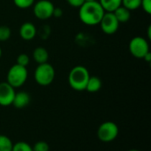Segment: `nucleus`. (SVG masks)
<instances>
[{"label":"nucleus","instance_id":"a211bd4d","mask_svg":"<svg viewBox=\"0 0 151 151\" xmlns=\"http://www.w3.org/2000/svg\"><path fill=\"white\" fill-rule=\"evenodd\" d=\"M12 35L11 28L8 26H0V42L7 41Z\"/></svg>","mask_w":151,"mask_h":151},{"label":"nucleus","instance_id":"5701e85b","mask_svg":"<svg viewBox=\"0 0 151 151\" xmlns=\"http://www.w3.org/2000/svg\"><path fill=\"white\" fill-rule=\"evenodd\" d=\"M141 7L144 10V12L148 14L151 13V0H142Z\"/></svg>","mask_w":151,"mask_h":151},{"label":"nucleus","instance_id":"bb28decb","mask_svg":"<svg viewBox=\"0 0 151 151\" xmlns=\"http://www.w3.org/2000/svg\"><path fill=\"white\" fill-rule=\"evenodd\" d=\"M150 31H151V26H150V27H149V28H148V37H149L150 39L151 38Z\"/></svg>","mask_w":151,"mask_h":151},{"label":"nucleus","instance_id":"f03ea898","mask_svg":"<svg viewBox=\"0 0 151 151\" xmlns=\"http://www.w3.org/2000/svg\"><path fill=\"white\" fill-rule=\"evenodd\" d=\"M89 72L84 66L78 65L73 67L69 72L68 83L71 88L75 91H84L87 86V83L89 79Z\"/></svg>","mask_w":151,"mask_h":151},{"label":"nucleus","instance_id":"9b49d317","mask_svg":"<svg viewBox=\"0 0 151 151\" xmlns=\"http://www.w3.org/2000/svg\"><path fill=\"white\" fill-rule=\"evenodd\" d=\"M30 101H31V98L28 93L24 92V91L18 92V93H15L12 105H13L16 109H23L29 104Z\"/></svg>","mask_w":151,"mask_h":151},{"label":"nucleus","instance_id":"423d86ee","mask_svg":"<svg viewBox=\"0 0 151 151\" xmlns=\"http://www.w3.org/2000/svg\"><path fill=\"white\" fill-rule=\"evenodd\" d=\"M118 134H119L118 125L111 121L103 123L97 130V136L99 140L104 142H111L114 141L117 138Z\"/></svg>","mask_w":151,"mask_h":151},{"label":"nucleus","instance_id":"6ab92c4d","mask_svg":"<svg viewBox=\"0 0 151 151\" xmlns=\"http://www.w3.org/2000/svg\"><path fill=\"white\" fill-rule=\"evenodd\" d=\"M35 0H13L14 4L19 9H27L34 5Z\"/></svg>","mask_w":151,"mask_h":151},{"label":"nucleus","instance_id":"c756f323","mask_svg":"<svg viewBox=\"0 0 151 151\" xmlns=\"http://www.w3.org/2000/svg\"><path fill=\"white\" fill-rule=\"evenodd\" d=\"M128 151H140V150H128Z\"/></svg>","mask_w":151,"mask_h":151},{"label":"nucleus","instance_id":"4be33fe9","mask_svg":"<svg viewBox=\"0 0 151 151\" xmlns=\"http://www.w3.org/2000/svg\"><path fill=\"white\" fill-rule=\"evenodd\" d=\"M33 151H49L50 147L47 142H36L34 147H32Z\"/></svg>","mask_w":151,"mask_h":151},{"label":"nucleus","instance_id":"7ed1b4c3","mask_svg":"<svg viewBox=\"0 0 151 151\" xmlns=\"http://www.w3.org/2000/svg\"><path fill=\"white\" fill-rule=\"evenodd\" d=\"M55 74L56 73L53 66L48 62H45L38 64L34 73V78L39 85L47 86L53 82Z\"/></svg>","mask_w":151,"mask_h":151},{"label":"nucleus","instance_id":"ddd939ff","mask_svg":"<svg viewBox=\"0 0 151 151\" xmlns=\"http://www.w3.org/2000/svg\"><path fill=\"white\" fill-rule=\"evenodd\" d=\"M113 13L119 23H126L131 18V11H129L123 5H120L119 7H118L113 12Z\"/></svg>","mask_w":151,"mask_h":151},{"label":"nucleus","instance_id":"393cba45","mask_svg":"<svg viewBox=\"0 0 151 151\" xmlns=\"http://www.w3.org/2000/svg\"><path fill=\"white\" fill-rule=\"evenodd\" d=\"M62 15H63V10L61 8H59V7H55L54 10H53L52 16L56 17V18H60Z\"/></svg>","mask_w":151,"mask_h":151},{"label":"nucleus","instance_id":"f257e3e1","mask_svg":"<svg viewBox=\"0 0 151 151\" xmlns=\"http://www.w3.org/2000/svg\"><path fill=\"white\" fill-rule=\"evenodd\" d=\"M105 11L98 1L85 2L79 10V17L82 23L88 26L98 25Z\"/></svg>","mask_w":151,"mask_h":151},{"label":"nucleus","instance_id":"9d476101","mask_svg":"<svg viewBox=\"0 0 151 151\" xmlns=\"http://www.w3.org/2000/svg\"><path fill=\"white\" fill-rule=\"evenodd\" d=\"M36 33L37 29L35 26L29 21L24 22L19 28V36L25 41H30L34 39L36 36Z\"/></svg>","mask_w":151,"mask_h":151},{"label":"nucleus","instance_id":"b1692460","mask_svg":"<svg viewBox=\"0 0 151 151\" xmlns=\"http://www.w3.org/2000/svg\"><path fill=\"white\" fill-rule=\"evenodd\" d=\"M66 1L71 6L76 8H80L85 3V0H66Z\"/></svg>","mask_w":151,"mask_h":151},{"label":"nucleus","instance_id":"39448f33","mask_svg":"<svg viewBox=\"0 0 151 151\" xmlns=\"http://www.w3.org/2000/svg\"><path fill=\"white\" fill-rule=\"evenodd\" d=\"M129 52L136 59H143L144 55L150 52L148 41L142 36H134L129 42Z\"/></svg>","mask_w":151,"mask_h":151},{"label":"nucleus","instance_id":"dca6fc26","mask_svg":"<svg viewBox=\"0 0 151 151\" xmlns=\"http://www.w3.org/2000/svg\"><path fill=\"white\" fill-rule=\"evenodd\" d=\"M12 141L5 135H0V151H12Z\"/></svg>","mask_w":151,"mask_h":151},{"label":"nucleus","instance_id":"1a4fd4ad","mask_svg":"<svg viewBox=\"0 0 151 151\" xmlns=\"http://www.w3.org/2000/svg\"><path fill=\"white\" fill-rule=\"evenodd\" d=\"M15 93V88L7 82L0 83V105L3 107L12 105Z\"/></svg>","mask_w":151,"mask_h":151},{"label":"nucleus","instance_id":"6e6552de","mask_svg":"<svg viewBox=\"0 0 151 151\" xmlns=\"http://www.w3.org/2000/svg\"><path fill=\"white\" fill-rule=\"evenodd\" d=\"M119 22L115 17L114 13L111 12H105L99 25L101 26V29L106 35H112L116 33L119 27Z\"/></svg>","mask_w":151,"mask_h":151},{"label":"nucleus","instance_id":"2eb2a0df","mask_svg":"<svg viewBox=\"0 0 151 151\" xmlns=\"http://www.w3.org/2000/svg\"><path fill=\"white\" fill-rule=\"evenodd\" d=\"M98 2L105 12H113L118 7L121 5L122 0H99Z\"/></svg>","mask_w":151,"mask_h":151},{"label":"nucleus","instance_id":"cd10ccee","mask_svg":"<svg viewBox=\"0 0 151 151\" xmlns=\"http://www.w3.org/2000/svg\"><path fill=\"white\" fill-rule=\"evenodd\" d=\"M1 56H2V49L0 47V58H1Z\"/></svg>","mask_w":151,"mask_h":151},{"label":"nucleus","instance_id":"0eeeda50","mask_svg":"<svg viewBox=\"0 0 151 151\" xmlns=\"http://www.w3.org/2000/svg\"><path fill=\"white\" fill-rule=\"evenodd\" d=\"M55 6L50 0H39L34 4L33 12L39 20H48L52 17Z\"/></svg>","mask_w":151,"mask_h":151},{"label":"nucleus","instance_id":"f8f14e48","mask_svg":"<svg viewBox=\"0 0 151 151\" xmlns=\"http://www.w3.org/2000/svg\"><path fill=\"white\" fill-rule=\"evenodd\" d=\"M33 59L37 64L48 62L49 53L44 47H42V46L36 47L33 52Z\"/></svg>","mask_w":151,"mask_h":151},{"label":"nucleus","instance_id":"20e7f679","mask_svg":"<svg viewBox=\"0 0 151 151\" xmlns=\"http://www.w3.org/2000/svg\"><path fill=\"white\" fill-rule=\"evenodd\" d=\"M27 77L28 72L27 68L16 63L9 69L6 76V82L13 88H19L26 83Z\"/></svg>","mask_w":151,"mask_h":151},{"label":"nucleus","instance_id":"a878e982","mask_svg":"<svg viewBox=\"0 0 151 151\" xmlns=\"http://www.w3.org/2000/svg\"><path fill=\"white\" fill-rule=\"evenodd\" d=\"M143 60L146 61V62H148V63H150L151 62V53L150 51V52H148L145 55H144V57H143Z\"/></svg>","mask_w":151,"mask_h":151},{"label":"nucleus","instance_id":"c85d7f7f","mask_svg":"<svg viewBox=\"0 0 151 151\" xmlns=\"http://www.w3.org/2000/svg\"><path fill=\"white\" fill-rule=\"evenodd\" d=\"M91 1H96V0H85V2H91Z\"/></svg>","mask_w":151,"mask_h":151},{"label":"nucleus","instance_id":"aec40b11","mask_svg":"<svg viewBox=\"0 0 151 151\" xmlns=\"http://www.w3.org/2000/svg\"><path fill=\"white\" fill-rule=\"evenodd\" d=\"M12 151H33L32 147L24 142H17L16 144H13Z\"/></svg>","mask_w":151,"mask_h":151},{"label":"nucleus","instance_id":"4468645a","mask_svg":"<svg viewBox=\"0 0 151 151\" xmlns=\"http://www.w3.org/2000/svg\"><path fill=\"white\" fill-rule=\"evenodd\" d=\"M102 88V81L98 77H89V79L87 83L86 91L88 93H96Z\"/></svg>","mask_w":151,"mask_h":151},{"label":"nucleus","instance_id":"f3484780","mask_svg":"<svg viewBox=\"0 0 151 151\" xmlns=\"http://www.w3.org/2000/svg\"><path fill=\"white\" fill-rule=\"evenodd\" d=\"M142 0H122L121 5L128 9L129 11H134L141 7Z\"/></svg>","mask_w":151,"mask_h":151},{"label":"nucleus","instance_id":"412c9836","mask_svg":"<svg viewBox=\"0 0 151 151\" xmlns=\"http://www.w3.org/2000/svg\"><path fill=\"white\" fill-rule=\"evenodd\" d=\"M30 62V58L26 53H21L17 57V64L22 66V67H27V65Z\"/></svg>","mask_w":151,"mask_h":151}]
</instances>
